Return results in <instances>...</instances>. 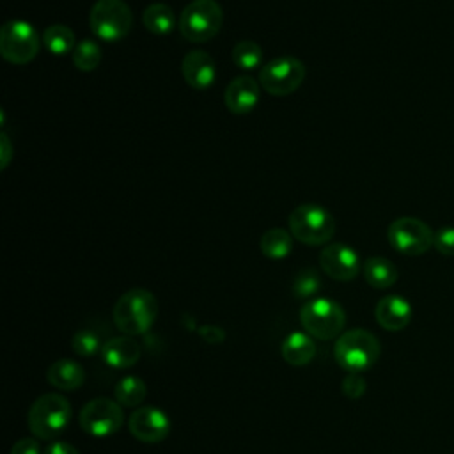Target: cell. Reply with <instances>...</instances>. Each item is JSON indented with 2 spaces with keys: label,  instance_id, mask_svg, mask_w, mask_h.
<instances>
[{
  "label": "cell",
  "instance_id": "6da1fadb",
  "mask_svg": "<svg viewBox=\"0 0 454 454\" xmlns=\"http://www.w3.org/2000/svg\"><path fill=\"white\" fill-rule=\"evenodd\" d=\"M158 316L156 296L142 287H135L119 296L112 317L115 326L126 335L145 333Z\"/></svg>",
  "mask_w": 454,
  "mask_h": 454
},
{
  "label": "cell",
  "instance_id": "7a4b0ae2",
  "mask_svg": "<svg viewBox=\"0 0 454 454\" xmlns=\"http://www.w3.org/2000/svg\"><path fill=\"white\" fill-rule=\"evenodd\" d=\"M71 403L55 392L39 395L27 415L28 427L37 440L57 438L71 420Z\"/></svg>",
  "mask_w": 454,
  "mask_h": 454
},
{
  "label": "cell",
  "instance_id": "3957f363",
  "mask_svg": "<svg viewBox=\"0 0 454 454\" xmlns=\"http://www.w3.org/2000/svg\"><path fill=\"white\" fill-rule=\"evenodd\" d=\"M380 342L374 333L364 328H353L339 335L333 346L337 364L348 372H364L380 358Z\"/></svg>",
  "mask_w": 454,
  "mask_h": 454
},
{
  "label": "cell",
  "instance_id": "277c9868",
  "mask_svg": "<svg viewBox=\"0 0 454 454\" xmlns=\"http://www.w3.org/2000/svg\"><path fill=\"white\" fill-rule=\"evenodd\" d=\"M289 232L305 245H325L335 232V218L321 204L305 202L291 211Z\"/></svg>",
  "mask_w": 454,
  "mask_h": 454
},
{
  "label": "cell",
  "instance_id": "5b68a950",
  "mask_svg": "<svg viewBox=\"0 0 454 454\" xmlns=\"http://www.w3.org/2000/svg\"><path fill=\"white\" fill-rule=\"evenodd\" d=\"M181 35L190 43L211 41L223 25V11L216 0H192L177 20Z\"/></svg>",
  "mask_w": 454,
  "mask_h": 454
},
{
  "label": "cell",
  "instance_id": "8992f818",
  "mask_svg": "<svg viewBox=\"0 0 454 454\" xmlns=\"http://www.w3.org/2000/svg\"><path fill=\"white\" fill-rule=\"evenodd\" d=\"M300 323L310 337L328 340L340 335L346 325V312L330 298H312L301 305Z\"/></svg>",
  "mask_w": 454,
  "mask_h": 454
},
{
  "label": "cell",
  "instance_id": "52a82bcc",
  "mask_svg": "<svg viewBox=\"0 0 454 454\" xmlns=\"http://www.w3.org/2000/svg\"><path fill=\"white\" fill-rule=\"evenodd\" d=\"M89 25L99 39L119 41L131 30L133 12L124 0H96L90 7Z\"/></svg>",
  "mask_w": 454,
  "mask_h": 454
},
{
  "label": "cell",
  "instance_id": "ba28073f",
  "mask_svg": "<svg viewBox=\"0 0 454 454\" xmlns=\"http://www.w3.org/2000/svg\"><path fill=\"white\" fill-rule=\"evenodd\" d=\"M41 35L25 20H9L0 28V53L11 64H28L41 48Z\"/></svg>",
  "mask_w": 454,
  "mask_h": 454
},
{
  "label": "cell",
  "instance_id": "9c48e42d",
  "mask_svg": "<svg viewBox=\"0 0 454 454\" xmlns=\"http://www.w3.org/2000/svg\"><path fill=\"white\" fill-rule=\"evenodd\" d=\"M305 66L291 55L277 57L259 69V83L271 96H289L305 80Z\"/></svg>",
  "mask_w": 454,
  "mask_h": 454
},
{
  "label": "cell",
  "instance_id": "30bf717a",
  "mask_svg": "<svg viewBox=\"0 0 454 454\" xmlns=\"http://www.w3.org/2000/svg\"><path fill=\"white\" fill-rule=\"evenodd\" d=\"M80 427L90 436H110L124 422L122 406L110 397H94L80 411Z\"/></svg>",
  "mask_w": 454,
  "mask_h": 454
},
{
  "label": "cell",
  "instance_id": "8fae6325",
  "mask_svg": "<svg viewBox=\"0 0 454 454\" xmlns=\"http://www.w3.org/2000/svg\"><path fill=\"white\" fill-rule=\"evenodd\" d=\"M390 245L404 255L415 257L426 254L434 241L433 231L419 218L401 216L395 218L387 231Z\"/></svg>",
  "mask_w": 454,
  "mask_h": 454
},
{
  "label": "cell",
  "instance_id": "7c38bea8",
  "mask_svg": "<svg viewBox=\"0 0 454 454\" xmlns=\"http://www.w3.org/2000/svg\"><path fill=\"white\" fill-rule=\"evenodd\" d=\"M129 433L144 443H158L170 433V419L156 406H142L131 411L128 419Z\"/></svg>",
  "mask_w": 454,
  "mask_h": 454
},
{
  "label": "cell",
  "instance_id": "4fadbf2b",
  "mask_svg": "<svg viewBox=\"0 0 454 454\" xmlns=\"http://www.w3.org/2000/svg\"><path fill=\"white\" fill-rule=\"evenodd\" d=\"M321 270L333 280L349 282L360 271L358 254L344 243H330L319 254Z\"/></svg>",
  "mask_w": 454,
  "mask_h": 454
},
{
  "label": "cell",
  "instance_id": "5bb4252c",
  "mask_svg": "<svg viewBox=\"0 0 454 454\" xmlns=\"http://www.w3.org/2000/svg\"><path fill=\"white\" fill-rule=\"evenodd\" d=\"M261 96V83L259 80L245 74L232 78L223 92V103L229 112L236 115L248 114L255 108Z\"/></svg>",
  "mask_w": 454,
  "mask_h": 454
},
{
  "label": "cell",
  "instance_id": "9a60e30c",
  "mask_svg": "<svg viewBox=\"0 0 454 454\" xmlns=\"http://www.w3.org/2000/svg\"><path fill=\"white\" fill-rule=\"evenodd\" d=\"M181 74L192 89L206 90L215 83L216 66L209 53L202 50H190L181 60Z\"/></svg>",
  "mask_w": 454,
  "mask_h": 454
},
{
  "label": "cell",
  "instance_id": "2e32d148",
  "mask_svg": "<svg viewBox=\"0 0 454 454\" xmlns=\"http://www.w3.org/2000/svg\"><path fill=\"white\" fill-rule=\"evenodd\" d=\"M411 305L406 298L399 294H388L376 303L374 317L381 328L399 332L411 321Z\"/></svg>",
  "mask_w": 454,
  "mask_h": 454
},
{
  "label": "cell",
  "instance_id": "e0dca14e",
  "mask_svg": "<svg viewBox=\"0 0 454 454\" xmlns=\"http://www.w3.org/2000/svg\"><path fill=\"white\" fill-rule=\"evenodd\" d=\"M99 355L108 367L128 369L138 362L142 349H140V344L131 335H121V337L105 340Z\"/></svg>",
  "mask_w": 454,
  "mask_h": 454
},
{
  "label": "cell",
  "instance_id": "ac0fdd59",
  "mask_svg": "<svg viewBox=\"0 0 454 454\" xmlns=\"http://www.w3.org/2000/svg\"><path fill=\"white\" fill-rule=\"evenodd\" d=\"M46 380L59 390H76L85 381V371L78 362L71 358H60L48 367Z\"/></svg>",
  "mask_w": 454,
  "mask_h": 454
},
{
  "label": "cell",
  "instance_id": "d6986e66",
  "mask_svg": "<svg viewBox=\"0 0 454 454\" xmlns=\"http://www.w3.org/2000/svg\"><path fill=\"white\" fill-rule=\"evenodd\" d=\"M316 353L314 340L309 333L293 332L280 344V355L289 365H307Z\"/></svg>",
  "mask_w": 454,
  "mask_h": 454
},
{
  "label": "cell",
  "instance_id": "ffe728a7",
  "mask_svg": "<svg viewBox=\"0 0 454 454\" xmlns=\"http://www.w3.org/2000/svg\"><path fill=\"white\" fill-rule=\"evenodd\" d=\"M364 277L365 282L374 289H388L397 282V268L387 257H369L364 262Z\"/></svg>",
  "mask_w": 454,
  "mask_h": 454
},
{
  "label": "cell",
  "instance_id": "44dd1931",
  "mask_svg": "<svg viewBox=\"0 0 454 454\" xmlns=\"http://www.w3.org/2000/svg\"><path fill=\"white\" fill-rule=\"evenodd\" d=\"M144 27L154 35H167L176 27V16L170 5L163 2L149 4L142 12Z\"/></svg>",
  "mask_w": 454,
  "mask_h": 454
},
{
  "label": "cell",
  "instance_id": "7402d4cb",
  "mask_svg": "<svg viewBox=\"0 0 454 454\" xmlns=\"http://www.w3.org/2000/svg\"><path fill=\"white\" fill-rule=\"evenodd\" d=\"M259 248L261 252L268 257V259H284L291 254L293 250V234L287 232L282 227H273L262 232L261 241H259Z\"/></svg>",
  "mask_w": 454,
  "mask_h": 454
},
{
  "label": "cell",
  "instance_id": "603a6c76",
  "mask_svg": "<svg viewBox=\"0 0 454 454\" xmlns=\"http://www.w3.org/2000/svg\"><path fill=\"white\" fill-rule=\"evenodd\" d=\"M43 44L44 48L53 55H67L73 53L76 43H74V32L62 23L50 25L43 32Z\"/></svg>",
  "mask_w": 454,
  "mask_h": 454
},
{
  "label": "cell",
  "instance_id": "cb8c5ba5",
  "mask_svg": "<svg viewBox=\"0 0 454 454\" xmlns=\"http://www.w3.org/2000/svg\"><path fill=\"white\" fill-rule=\"evenodd\" d=\"M145 394H147L145 383L138 376H124L117 381L114 388V399L121 406H128V408L138 406L145 399Z\"/></svg>",
  "mask_w": 454,
  "mask_h": 454
},
{
  "label": "cell",
  "instance_id": "d4e9b609",
  "mask_svg": "<svg viewBox=\"0 0 454 454\" xmlns=\"http://www.w3.org/2000/svg\"><path fill=\"white\" fill-rule=\"evenodd\" d=\"M262 59H264V53L255 41L243 39V41H238L232 48V60L241 69L250 71L255 67H262L261 66Z\"/></svg>",
  "mask_w": 454,
  "mask_h": 454
},
{
  "label": "cell",
  "instance_id": "484cf974",
  "mask_svg": "<svg viewBox=\"0 0 454 454\" xmlns=\"http://www.w3.org/2000/svg\"><path fill=\"white\" fill-rule=\"evenodd\" d=\"M71 60L80 71H94L101 62V48L94 41L83 39L74 46Z\"/></svg>",
  "mask_w": 454,
  "mask_h": 454
},
{
  "label": "cell",
  "instance_id": "4316f807",
  "mask_svg": "<svg viewBox=\"0 0 454 454\" xmlns=\"http://www.w3.org/2000/svg\"><path fill=\"white\" fill-rule=\"evenodd\" d=\"M101 348V337L92 328H82L71 339V349L80 356H94Z\"/></svg>",
  "mask_w": 454,
  "mask_h": 454
},
{
  "label": "cell",
  "instance_id": "83f0119b",
  "mask_svg": "<svg viewBox=\"0 0 454 454\" xmlns=\"http://www.w3.org/2000/svg\"><path fill=\"white\" fill-rule=\"evenodd\" d=\"M321 286L319 275L312 268H303L293 282V294L296 298H310L312 294L317 293Z\"/></svg>",
  "mask_w": 454,
  "mask_h": 454
},
{
  "label": "cell",
  "instance_id": "f1b7e54d",
  "mask_svg": "<svg viewBox=\"0 0 454 454\" xmlns=\"http://www.w3.org/2000/svg\"><path fill=\"white\" fill-rule=\"evenodd\" d=\"M365 380L360 376V372H349L342 380V392L349 399H360L365 394Z\"/></svg>",
  "mask_w": 454,
  "mask_h": 454
},
{
  "label": "cell",
  "instance_id": "f546056e",
  "mask_svg": "<svg viewBox=\"0 0 454 454\" xmlns=\"http://www.w3.org/2000/svg\"><path fill=\"white\" fill-rule=\"evenodd\" d=\"M434 248L447 257H454V227H443L434 232Z\"/></svg>",
  "mask_w": 454,
  "mask_h": 454
},
{
  "label": "cell",
  "instance_id": "4dcf8cb0",
  "mask_svg": "<svg viewBox=\"0 0 454 454\" xmlns=\"http://www.w3.org/2000/svg\"><path fill=\"white\" fill-rule=\"evenodd\" d=\"M11 454H41V445L37 438H20L11 447Z\"/></svg>",
  "mask_w": 454,
  "mask_h": 454
},
{
  "label": "cell",
  "instance_id": "1f68e13d",
  "mask_svg": "<svg viewBox=\"0 0 454 454\" xmlns=\"http://www.w3.org/2000/svg\"><path fill=\"white\" fill-rule=\"evenodd\" d=\"M199 333L200 337L206 340V342H222L225 339V332L220 328V326H215V325H204L199 328Z\"/></svg>",
  "mask_w": 454,
  "mask_h": 454
},
{
  "label": "cell",
  "instance_id": "d6a6232c",
  "mask_svg": "<svg viewBox=\"0 0 454 454\" xmlns=\"http://www.w3.org/2000/svg\"><path fill=\"white\" fill-rule=\"evenodd\" d=\"M43 454H80L78 449L67 442H53L50 443Z\"/></svg>",
  "mask_w": 454,
  "mask_h": 454
},
{
  "label": "cell",
  "instance_id": "836d02e7",
  "mask_svg": "<svg viewBox=\"0 0 454 454\" xmlns=\"http://www.w3.org/2000/svg\"><path fill=\"white\" fill-rule=\"evenodd\" d=\"M2 168H5L9 165V160H11V144H9V138L5 133H2Z\"/></svg>",
  "mask_w": 454,
  "mask_h": 454
}]
</instances>
